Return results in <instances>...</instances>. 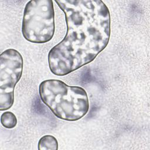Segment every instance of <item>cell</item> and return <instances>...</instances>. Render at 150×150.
<instances>
[{
  "label": "cell",
  "instance_id": "6da1fadb",
  "mask_svg": "<svg viewBox=\"0 0 150 150\" xmlns=\"http://www.w3.org/2000/svg\"><path fill=\"white\" fill-rule=\"evenodd\" d=\"M64 12L67 32L49 52L50 71L64 76L93 62L107 46L110 13L100 0H55Z\"/></svg>",
  "mask_w": 150,
  "mask_h": 150
},
{
  "label": "cell",
  "instance_id": "7a4b0ae2",
  "mask_svg": "<svg viewBox=\"0 0 150 150\" xmlns=\"http://www.w3.org/2000/svg\"><path fill=\"white\" fill-rule=\"evenodd\" d=\"M40 100L58 118L76 121L89 110L86 91L81 87L69 86L63 81L47 79L39 86Z\"/></svg>",
  "mask_w": 150,
  "mask_h": 150
},
{
  "label": "cell",
  "instance_id": "3957f363",
  "mask_svg": "<svg viewBox=\"0 0 150 150\" xmlns=\"http://www.w3.org/2000/svg\"><path fill=\"white\" fill-rule=\"evenodd\" d=\"M55 32L54 11L52 0H31L25 7L22 33L28 41L45 43L53 38Z\"/></svg>",
  "mask_w": 150,
  "mask_h": 150
},
{
  "label": "cell",
  "instance_id": "277c9868",
  "mask_svg": "<svg viewBox=\"0 0 150 150\" xmlns=\"http://www.w3.org/2000/svg\"><path fill=\"white\" fill-rule=\"evenodd\" d=\"M23 69L21 54L8 49L0 56V110L6 111L14 103V90L20 80Z\"/></svg>",
  "mask_w": 150,
  "mask_h": 150
},
{
  "label": "cell",
  "instance_id": "5b68a950",
  "mask_svg": "<svg viewBox=\"0 0 150 150\" xmlns=\"http://www.w3.org/2000/svg\"><path fill=\"white\" fill-rule=\"evenodd\" d=\"M58 146L57 140L54 136L45 135L39 140L38 149L39 150H57Z\"/></svg>",
  "mask_w": 150,
  "mask_h": 150
},
{
  "label": "cell",
  "instance_id": "8992f818",
  "mask_svg": "<svg viewBox=\"0 0 150 150\" xmlns=\"http://www.w3.org/2000/svg\"><path fill=\"white\" fill-rule=\"evenodd\" d=\"M18 120L16 115L11 111H5L1 115V124L7 129H12L16 127Z\"/></svg>",
  "mask_w": 150,
  "mask_h": 150
}]
</instances>
